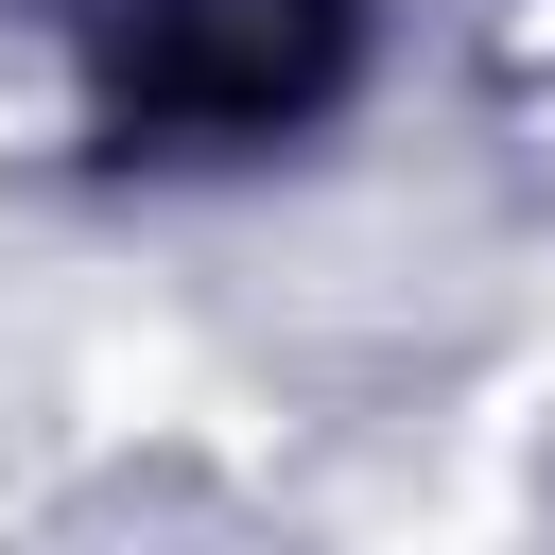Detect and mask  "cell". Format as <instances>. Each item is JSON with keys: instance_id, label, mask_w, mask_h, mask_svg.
<instances>
[{"instance_id": "6da1fadb", "label": "cell", "mask_w": 555, "mask_h": 555, "mask_svg": "<svg viewBox=\"0 0 555 555\" xmlns=\"http://www.w3.org/2000/svg\"><path fill=\"white\" fill-rule=\"evenodd\" d=\"M347 0H87V121L121 156H243L347 87Z\"/></svg>"}]
</instances>
